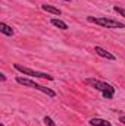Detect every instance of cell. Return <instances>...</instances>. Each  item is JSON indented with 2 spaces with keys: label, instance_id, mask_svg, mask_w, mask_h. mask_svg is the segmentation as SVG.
<instances>
[{
  "label": "cell",
  "instance_id": "1",
  "mask_svg": "<svg viewBox=\"0 0 125 126\" xmlns=\"http://www.w3.org/2000/svg\"><path fill=\"white\" fill-rule=\"evenodd\" d=\"M84 82L88 87L100 91L106 100H112L113 95H115V87H112L107 82H103V81H99V79H94V78H87V79H84Z\"/></svg>",
  "mask_w": 125,
  "mask_h": 126
},
{
  "label": "cell",
  "instance_id": "2",
  "mask_svg": "<svg viewBox=\"0 0 125 126\" xmlns=\"http://www.w3.org/2000/svg\"><path fill=\"white\" fill-rule=\"evenodd\" d=\"M16 82L21 84V85H24V87H28V88H32V90H37V91H40V93H43V94L49 95V97H52V98L56 97V93H55L53 90H50V88H47V87H43V85L34 82V81H31V79H28V78L16 76Z\"/></svg>",
  "mask_w": 125,
  "mask_h": 126
},
{
  "label": "cell",
  "instance_id": "3",
  "mask_svg": "<svg viewBox=\"0 0 125 126\" xmlns=\"http://www.w3.org/2000/svg\"><path fill=\"white\" fill-rule=\"evenodd\" d=\"M88 22H93V24H97L100 27H104V28H124V24L119 22V21H115V19H110V18H93V16H88L87 18Z\"/></svg>",
  "mask_w": 125,
  "mask_h": 126
},
{
  "label": "cell",
  "instance_id": "4",
  "mask_svg": "<svg viewBox=\"0 0 125 126\" xmlns=\"http://www.w3.org/2000/svg\"><path fill=\"white\" fill-rule=\"evenodd\" d=\"M13 67L16 70H19L21 73L24 75H28V76H32V78H41V79H47V81H53V76L49 75V73H44V72H38V70H34V69H30V67H25L22 64H18L15 63Z\"/></svg>",
  "mask_w": 125,
  "mask_h": 126
},
{
  "label": "cell",
  "instance_id": "5",
  "mask_svg": "<svg viewBox=\"0 0 125 126\" xmlns=\"http://www.w3.org/2000/svg\"><path fill=\"white\" fill-rule=\"evenodd\" d=\"M94 53H96L97 56L103 57V59H107V60H115V56H113L110 51H107L106 48L100 47V46H96V47H94Z\"/></svg>",
  "mask_w": 125,
  "mask_h": 126
},
{
  "label": "cell",
  "instance_id": "6",
  "mask_svg": "<svg viewBox=\"0 0 125 126\" xmlns=\"http://www.w3.org/2000/svg\"><path fill=\"white\" fill-rule=\"evenodd\" d=\"M88 123L91 126H112V123L106 119H100V117H93L88 120Z\"/></svg>",
  "mask_w": 125,
  "mask_h": 126
},
{
  "label": "cell",
  "instance_id": "7",
  "mask_svg": "<svg viewBox=\"0 0 125 126\" xmlns=\"http://www.w3.org/2000/svg\"><path fill=\"white\" fill-rule=\"evenodd\" d=\"M0 32H1L3 35L12 37V35L15 34V30H13L12 27H9L7 24H4V22H0Z\"/></svg>",
  "mask_w": 125,
  "mask_h": 126
},
{
  "label": "cell",
  "instance_id": "8",
  "mask_svg": "<svg viewBox=\"0 0 125 126\" xmlns=\"http://www.w3.org/2000/svg\"><path fill=\"white\" fill-rule=\"evenodd\" d=\"M41 9H43V10H46V12H49V13L59 15V16H61V13H62V10H61V9H58V7H55V6H50V4H41Z\"/></svg>",
  "mask_w": 125,
  "mask_h": 126
},
{
  "label": "cell",
  "instance_id": "9",
  "mask_svg": "<svg viewBox=\"0 0 125 126\" xmlns=\"http://www.w3.org/2000/svg\"><path fill=\"white\" fill-rule=\"evenodd\" d=\"M52 22V25L53 27H56V28H59V30H68V25H66V22H63V21H61V19H52L50 21Z\"/></svg>",
  "mask_w": 125,
  "mask_h": 126
},
{
  "label": "cell",
  "instance_id": "10",
  "mask_svg": "<svg viewBox=\"0 0 125 126\" xmlns=\"http://www.w3.org/2000/svg\"><path fill=\"white\" fill-rule=\"evenodd\" d=\"M43 122H44L47 126H56V123L53 122V119H52V117H49V116H46V117L43 119Z\"/></svg>",
  "mask_w": 125,
  "mask_h": 126
},
{
  "label": "cell",
  "instance_id": "11",
  "mask_svg": "<svg viewBox=\"0 0 125 126\" xmlns=\"http://www.w3.org/2000/svg\"><path fill=\"white\" fill-rule=\"evenodd\" d=\"M113 10H115L118 15H121V16H124V18H125V9L119 7V6H113Z\"/></svg>",
  "mask_w": 125,
  "mask_h": 126
},
{
  "label": "cell",
  "instance_id": "12",
  "mask_svg": "<svg viewBox=\"0 0 125 126\" xmlns=\"http://www.w3.org/2000/svg\"><path fill=\"white\" fill-rule=\"evenodd\" d=\"M0 81H1V82H4V81H6V76H4V73H0Z\"/></svg>",
  "mask_w": 125,
  "mask_h": 126
},
{
  "label": "cell",
  "instance_id": "13",
  "mask_svg": "<svg viewBox=\"0 0 125 126\" xmlns=\"http://www.w3.org/2000/svg\"><path fill=\"white\" fill-rule=\"evenodd\" d=\"M119 122H121V123H124V125H125V116H121V117H119Z\"/></svg>",
  "mask_w": 125,
  "mask_h": 126
},
{
  "label": "cell",
  "instance_id": "14",
  "mask_svg": "<svg viewBox=\"0 0 125 126\" xmlns=\"http://www.w3.org/2000/svg\"><path fill=\"white\" fill-rule=\"evenodd\" d=\"M65 1H69V0H65Z\"/></svg>",
  "mask_w": 125,
  "mask_h": 126
}]
</instances>
